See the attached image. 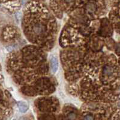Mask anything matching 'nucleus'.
Returning a JSON list of instances; mask_svg holds the SVG:
<instances>
[{
	"instance_id": "obj_1",
	"label": "nucleus",
	"mask_w": 120,
	"mask_h": 120,
	"mask_svg": "<svg viewBox=\"0 0 120 120\" xmlns=\"http://www.w3.org/2000/svg\"><path fill=\"white\" fill-rule=\"evenodd\" d=\"M72 57L76 59L78 76L72 82L78 81L79 91L83 98L94 101H107V94L110 89L109 83L115 74V68L107 62V57L100 53H83L82 57L79 50H73ZM71 81V80H70Z\"/></svg>"
},
{
	"instance_id": "obj_2",
	"label": "nucleus",
	"mask_w": 120,
	"mask_h": 120,
	"mask_svg": "<svg viewBox=\"0 0 120 120\" xmlns=\"http://www.w3.org/2000/svg\"><path fill=\"white\" fill-rule=\"evenodd\" d=\"M23 32L31 42L50 49L54 42L56 24L48 8L41 3H28L25 10Z\"/></svg>"
},
{
	"instance_id": "obj_3",
	"label": "nucleus",
	"mask_w": 120,
	"mask_h": 120,
	"mask_svg": "<svg viewBox=\"0 0 120 120\" xmlns=\"http://www.w3.org/2000/svg\"><path fill=\"white\" fill-rule=\"evenodd\" d=\"M85 0H62L64 8L67 10H73L78 6H82Z\"/></svg>"
},
{
	"instance_id": "obj_4",
	"label": "nucleus",
	"mask_w": 120,
	"mask_h": 120,
	"mask_svg": "<svg viewBox=\"0 0 120 120\" xmlns=\"http://www.w3.org/2000/svg\"><path fill=\"white\" fill-rule=\"evenodd\" d=\"M2 4L7 8L16 10L21 6L20 0H1Z\"/></svg>"
},
{
	"instance_id": "obj_5",
	"label": "nucleus",
	"mask_w": 120,
	"mask_h": 120,
	"mask_svg": "<svg viewBox=\"0 0 120 120\" xmlns=\"http://www.w3.org/2000/svg\"><path fill=\"white\" fill-rule=\"evenodd\" d=\"M50 63H51V68L52 71L53 73L56 72L58 70V62L56 57L52 56L50 60Z\"/></svg>"
},
{
	"instance_id": "obj_6",
	"label": "nucleus",
	"mask_w": 120,
	"mask_h": 120,
	"mask_svg": "<svg viewBox=\"0 0 120 120\" xmlns=\"http://www.w3.org/2000/svg\"><path fill=\"white\" fill-rule=\"evenodd\" d=\"M18 106L19 111L22 113H25L28 111L29 106L28 104L25 101H19L18 103Z\"/></svg>"
},
{
	"instance_id": "obj_7",
	"label": "nucleus",
	"mask_w": 120,
	"mask_h": 120,
	"mask_svg": "<svg viewBox=\"0 0 120 120\" xmlns=\"http://www.w3.org/2000/svg\"><path fill=\"white\" fill-rule=\"evenodd\" d=\"M66 118L67 120H76L77 118V114L74 111H70L67 113Z\"/></svg>"
},
{
	"instance_id": "obj_8",
	"label": "nucleus",
	"mask_w": 120,
	"mask_h": 120,
	"mask_svg": "<svg viewBox=\"0 0 120 120\" xmlns=\"http://www.w3.org/2000/svg\"><path fill=\"white\" fill-rule=\"evenodd\" d=\"M83 120H94V117L91 113H86L83 115Z\"/></svg>"
},
{
	"instance_id": "obj_9",
	"label": "nucleus",
	"mask_w": 120,
	"mask_h": 120,
	"mask_svg": "<svg viewBox=\"0 0 120 120\" xmlns=\"http://www.w3.org/2000/svg\"></svg>"
}]
</instances>
